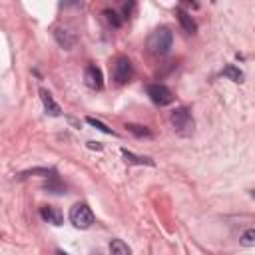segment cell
<instances>
[{
	"mask_svg": "<svg viewBox=\"0 0 255 255\" xmlns=\"http://www.w3.org/2000/svg\"><path fill=\"white\" fill-rule=\"evenodd\" d=\"M171 42H173L171 30L165 28V26H161V28H155V30L147 36V50H149L151 54L161 56V54H167V52H169Z\"/></svg>",
	"mask_w": 255,
	"mask_h": 255,
	"instance_id": "1",
	"label": "cell"
},
{
	"mask_svg": "<svg viewBox=\"0 0 255 255\" xmlns=\"http://www.w3.org/2000/svg\"><path fill=\"white\" fill-rule=\"evenodd\" d=\"M169 122H171L173 129L179 135H191V131H193V118H191L187 108H177L175 112H171Z\"/></svg>",
	"mask_w": 255,
	"mask_h": 255,
	"instance_id": "2",
	"label": "cell"
},
{
	"mask_svg": "<svg viewBox=\"0 0 255 255\" xmlns=\"http://www.w3.org/2000/svg\"><path fill=\"white\" fill-rule=\"evenodd\" d=\"M70 221L78 229H88L94 223V213L86 203H76L70 209Z\"/></svg>",
	"mask_w": 255,
	"mask_h": 255,
	"instance_id": "3",
	"label": "cell"
},
{
	"mask_svg": "<svg viewBox=\"0 0 255 255\" xmlns=\"http://www.w3.org/2000/svg\"><path fill=\"white\" fill-rule=\"evenodd\" d=\"M147 96H149V100H151L153 104H157V106H167V104L173 102L171 90H169L167 86H163V84H151V86L147 88Z\"/></svg>",
	"mask_w": 255,
	"mask_h": 255,
	"instance_id": "4",
	"label": "cell"
},
{
	"mask_svg": "<svg viewBox=\"0 0 255 255\" xmlns=\"http://www.w3.org/2000/svg\"><path fill=\"white\" fill-rule=\"evenodd\" d=\"M131 78V62L126 56H120L114 64V80L118 84H126Z\"/></svg>",
	"mask_w": 255,
	"mask_h": 255,
	"instance_id": "5",
	"label": "cell"
},
{
	"mask_svg": "<svg viewBox=\"0 0 255 255\" xmlns=\"http://www.w3.org/2000/svg\"><path fill=\"white\" fill-rule=\"evenodd\" d=\"M84 82L88 88L92 90H100L104 86V78H102V70L96 68V66H88L86 72H84Z\"/></svg>",
	"mask_w": 255,
	"mask_h": 255,
	"instance_id": "6",
	"label": "cell"
},
{
	"mask_svg": "<svg viewBox=\"0 0 255 255\" xmlns=\"http://www.w3.org/2000/svg\"><path fill=\"white\" fill-rule=\"evenodd\" d=\"M40 100H42V104H44V110H46L50 116H60V114H62L60 106L54 102V98H52V94H50L48 90H40Z\"/></svg>",
	"mask_w": 255,
	"mask_h": 255,
	"instance_id": "7",
	"label": "cell"
},
{
	"mask_svg": "<svg viewBox=\"0 0 255 255\" xmlns=\"http://www.w3.org/2000/svg\"><path fill=\"white\" fill-rule=\"evenodd\" d=\"M54 36H56V42H58L62 48H66V50H70V48L76 44V36H74L72 32L64 30V28H58V30L54 32Z\"/></svg>",
	"mask_w": 255,
	"mask_h": 255,
	"instance_id": "8",
	"label": "cell"
},
{
	"mask_svg": "<svg viewBox=\"0 0 255 255\" xmlns=\"http://www.w3.org/2000/svg\"><path fill=\"white\" fill-rule=\"evenodd\" d=\"M40 215H42V219H46L52 225H62V213L56 207H48L46 205V207L40 209Z\"/></svg>",
	"mask_w": 255,
	"mask_h": 255,
	"instance_id": "9",
	"label": "cell"
},
{
	"mask_svg": "<svg viewBox=\"0 0 255 255\" xmlns=\"http://www.w3.org/2000/svg\"><path fill=\"white\" fill-rule=\"evenodd\" d=\"M177 20H179V24H181V28L187 32V34H193L195 32V22L191 20V16L185 12V10H177Z\"/></svg>",
	"mask_w": 255,
	"mask_h": 255,
	"instance_id": "10",
	"label": "cell"
},
{
	"mask_svg": "<svg viewBox=\"0 0 255 255\" xmlns=\"http://www.w3.org/2000/svg\"><path fill=\"white\" fill-rule=\"evenodd\" d=\"M122 155H124V159H126L128 163H137V165H153V159L143 157V155H135V153H131V151H128V149H122Z\"/></svg>",
	"mask_w": 255,
	"mask_h": 255,
	"instance_id": "11",
	"label": "cell"
},
{
	"mask_svg": "<svg viewBox=\"0 0 255 255\" xmlns=\"http://www.w3.org/2000/svg\"><path fill=\"white\" fill-rule=\"evenodd\" d=\"M110 253L112 255H131V249L122 239H112L110 241Z\"/></svg>",
	"mask_w": 255,
	"mask_h": 255,
	"instance_id": "12",
	"label": "cell"
},
{
	"mask_svg": "<svg viewBox=\"0 0 255 255\" xmlns=\"http://www.w3.org/2000/svg\"><path fill=\"white\" fill-rule=\"evenodd\" d=\"M223 76H227L229 80H233V82H243V72L239 70V68H235V66H225L223 68Z\"/></svg>",
	"mask_w": 255,
	"mask_h": 255,
	"instance_id": "13",
	"label": "cell"
},
{
	"mask_svg": "<svg viewBox=\"0 0 255 255\" xmlns=\"http://www.w3.org/2000/svg\"><path fill=\"white\" fill-rule=\"evenodd\" d=\"M241 245L243 247H255V227H251V229H247V231H243V235H241Z\"/></svg>",
	"mask_w": 255,
	"mask_h": 255,
	"instance_id": "14",
	"label": "cell"
},
{
	"mask_svg": "<svg viewBox=\"0 0 255 255\" xmlns=\"http://www.w3.org/2000/svg\"><path fill=\"white\" fill-rule=\"evenodd\" d=\"M86 122H88L90 126H94V128H98V129H100V131H104V133H112V135L116 133L114 129H110V128H108L106 124H102L100 120H94V118H86Z\"/></svg>",
	"mask_w": 255,
	"mask_h": 255,
	"instance_id": "15",
	"label": "cell"
},
{
	"mask_svg": "<svg viewBox=\"0 0 255 255\" xmlns=\"http://www.w3.org/2000/svg\"><path fill=\"white\" fill-rule=\"evenodd\" d=\"M128 129H129V131H133L137 137H141V135H149V129H147L145 126H133V124H129V126H128Z\"/></svg>",
	"mask_w": 255,
	"mask_h": 255,
	"instance_id": "16",
	"label": "cell"
},
{
	"mask_svg": "<svg viewBox=\"0 0 255 255\" xmlns=\"http://www.w3.org/2000/svg\"><path fill=\"white\" fill-rule=\"evenodd\" d=\"M106 16H108V20H110L114 26H120V24H122V20L118 18V14H116V12H106Z\"/></svg>",
	"mask_w": 255,
	"mask_h": 255,
	"instance_id": "17",
	"label": "cell"
},
{
	"mask_svg": "<svg viewBox=\"0 0 255 255\" xmlns=\"http://www.w3.org/2000/svg\"><path fill=\"white\" fill-rule=\"evenodd\" d=\"M88 145H90V147H96V149H100V147H102L100 143H94V141H88Z\"/></svg>",
	"mask_w": 255,
	"mask_h": 255,
	"instance_id": "18",
	"label": "cell"
},
{
	"mask_svg": "<svg viewBox=\"0 0 255 255\" xmlns=\"http://www.w3.org/2000/svg\"><path fill=\"white\" fill-rule=\"evenodd\" d=\"M56 255H68V253H64V251H58V253H56Z\"/></svg>",
	"mask_w": 255,
	"mask_h": 255,
	"instance_id": "19",
	"label": "cell"
}]
</instances>
